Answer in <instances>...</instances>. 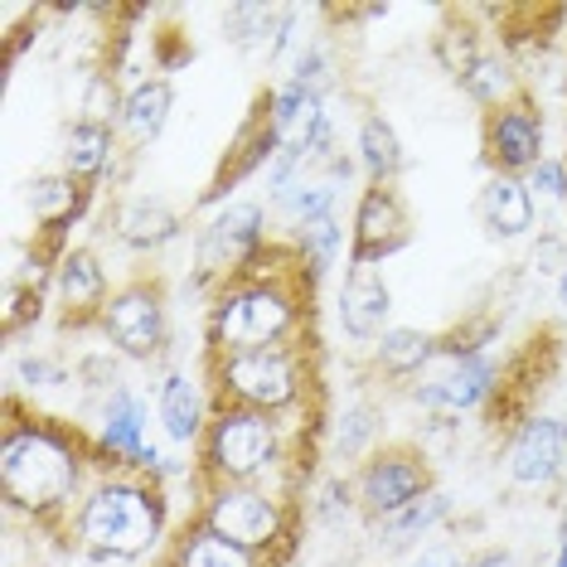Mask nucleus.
<instances>
[{
	"instance_id": "21",
	"label": "nucleus",
	"mask_w": 567,
	"mask_h": 567,
	"mask_svg": "<svg viewBox=\"0 0 567 567\" xmlns=\"http://www.w3.org/2000/svg\"><path fill=\"white\" fill-rule=\"evenodd\" d=\"M475 218H481L485 238L519 243L538 228V199L519 175H485L481 195H475Z\"/></svg>"
},
{
	"instance_id": "43",
	"label": "nucleus",
	"mask_w": 567,
	"mask_h": 567,
	"mask_svg": "<svg viewBox=\"0 0 567 567\" xmlns=\"http://www.w3.org/2000/svg\"><path fill=\"white\" fill-rule=\"evenodd\" d=\"M563 481H567V456H563Z\"/></svg>"
},
{
	"instance_id": "41",
	"label": "nucleus",
	"mask_w": 567,
	"mask_h": 567,
	"mask_svg": "<svg viewBox=\"0 0 567 567\" xmlns=\"http://www.w3.org/2000/svg\"><path fill=\"white\" fill-rule=\"evenodd\" d=\"M558 422H563V442H567V412H563V417H558Z\"/></svg>"
},
{
	"instance_id": "2",
	"label": "nucleus",
	"mask_w": 567,
	"mask_h": 567,
	"mask_svg": "<svg viewBox=\"0 0 567 567\" xmlns=\"http://www.w3.org/2000/svg\"><path fill=\"white\" fill-rule=\"evenodd\" d=\"M316 291L320 287L301 272L287 238H277L248 272L209 291V301H204V354L306 344Z\"/></svg>"
},
{
	"instance_id": "19",
	"label": "nucleus",
	"mask_w": 567,
	"mask_h": 567,
	"mask_svg": "<svg viewBox=\"0 0 567 567\" xmlns=\"http://www.w3.org/2000/svg\"><path fill=\"white\" fill-rule=\"evenodd\" d=\"M107 228L126 252L151 257V252H165L171 243L185 238V214L171 209L161 195H126L112 204Z\"/></svg>"
},
{
	"instance_id": "33",
	"label": "nucleus",
	"mask_w": 567,
	"mask_h": 567,
	"mask_svg": "<svg viewBox=\"0 0 567 567\" xmlns=\"http://www.w3.org/2000/svg\"><path fill=\"white\" fill-rule=\"evenodd\" d=\"M287 79L301 83V87H311V93H320V97H330L334 83H340V63H334V49H330L326 40H306V44L291 54V73H287Z\"/></svg>"
},
{
	"instance_id": "35",
	"label": "nucleus",
	"mask_w": 567,
	"mask_h": 567,
	"mask_svg": "<svg viewBox=\"0 0 567 567\" xmlns=\"http://www.w3.org/2000/svg\"><path fill=\"white\" fill-rule=\"evenodd\" d=\"M524 179L538 204H567V156H544Z\"/></svg>"
},
{
	"instance_id": "30",
	"label": "nucleus",
	"mask_w": 567,
	"mask_h": 567,
	"mask_svg": "<svg viewBox=\"0 0 567 567\" xmlns=\"http://www.w3.org/2000/svg\"><path fill=\"white\" fill-rule=\"evenodd\" d=\"M456 83H461V93H466L481 112H495V107H505V102L528 93V87L519 83V73H514V63L499 54V49H481L475 63L461 73Z\"/></svg>"
},
{
	"instance_id": "38",
	"label": "nucleus",
	"mask_w": 567,
	"mask_h": 567,
	"mask_svg": "<svg viewBox=\"0 0 567 567\" xmlns=\"http://www.w3.org/2000/svg\"><path fill=\"white\" fill-rule=\"evenodd\" d=\"M466 567H519V558L509 548H481L475 558H466Z\"/></svg>"
},
{
	"instance_id": "29",
	"label": "nucleus",
	"mask_w": 567,
	"mask_h": 567,
	"mask_svg": "<svg viewBox=\"0 0 567 567\" xmlns=\"http://www.w3.org/2000/svg\"><path fill=\"white\" fill-rule=\"evenodd\" d=\"M379 436H383V408L369 403V398H354V403H344L330 422V456L364 466L373 451H379Z\"/></svg>"
},
{
	"instance_id": "5",
	"label": "nucleus",
	"mask_w": 567,
	"mask_h": 567,
	"mask_svg": "<svg viewBox=\"0 0 567 567\" xmlns=\"http://www.w3.org/2000/svg\"><path fill=\"white\" fill-rule=\"evenodd\" d=\"M214 408H252L267 417H296L316 398L311 344H272V350L204 354Z\"/></svg>"
},
{
	"instance_id": "31",
	"label": "nucleus",
	"mask_w": 567,
	"mask_h": 567,
	"mask_svg": "<svg viewBox=\"0 0 567 567\" xmlns=\"http://www.w3.org/2000/svg\"><path fill=\"white\" fill-rule=\"evenodd\" d=\"M122 107H126V93H122L117 73H112V69H93L83 79V93H79V112H73V122L107 126V132H117V126H122Z\"/></svg>"
},
{
	"instance_id": "7",
	"label": "nucleus",
	"mask_w": 567,
	"mask_h": 567,
	"mask_svg": "<svg viewBox=\"0 0 567 567\" xmlns=\"http://www.w3.org/2000/svg\"><path fill=\"white\" fill-rule=\"evenodd\" d=\"M272 243H277L272 209L262 199H228L204 218V228L195 234V267H189V277L204 291H214L224 281H234L238 272H248Z\"/></svg>"
},
{
	"instance_id": "13",
	"label": "nucleus",
	"mask_w": 567,
	"mask_h": 567,
	"mask_svg": "<svg viewBox=\"0 0 567 567\" xmlns=\"http://www.w3.org/2000/svg\"><path fill=\"white\" fill-rule=\"evenodd\" d=\"M412 243V214L398 185H364L350 214V262L383 267Z\"/></svg>"
},
{
	"instance_id": "8",
	"label": "nucleus",
	"mask_w": 567,
	"mask_h": 567,
	"mask_svg": "<svg viewBox=\"0 0 567 567\" xmlns=\"http://www.w3.org/2000/svg\"><path fill=\"white\" fill-rule=\"evenodd\" d=\"M97 334L132 364H161L171 350V291L161 277H126L102 311Z\"/></svg>"
},
{
	"instance_id": "15",
	"label": "nucleus",
	"mask_w": 567,
	"mask_h": 567,
	"mask_svg": "<svg viewBox=\"0 0 567 567\" xmlns=\"http://www.w3.org/2000/svg\"><path fill=\"white\" fill-rule=\"evenodd\" d=\"M112 277L107 267H102V257L93 248H83V243H73L69 252L59 257L54 267V301H59V320L73 330H87V326H102V311H107L112 301Z\"/></svg>"
},
{
	"instance_id": "37",
	"label": "nucleus",
	"mask_w": 567,
	"mask_h": 567,
	"mask_svg": "<svg viewBox=\"0 0 567 567\" xmlns=\"http://www.w3.org/2000/svg\"><path fill=\"white\" fill-rule=\"evenodd\" d=\"M393 567H466V553L456 544H422V548H412L408 558H398Z\"/></svg>"
},
{
	"instance_id": "18",
	"label": "nucleus",
	"mask_w": 567,
	"mask_h": 567,
	"mask_svg": "<svg viewBox=\"0 0 567 567\" xmlns=\"http://www.w3.org/2000/svg\"><path fill=\"white\" fill-rule=\"evenodd\" d=\"M93 204V189H83L79 179H69L63 171H44L24 185V209L34 218V238L49 243L54 252H69V228L79 224Z\"/></svg>"
},
{
	"instance_id": "28",
	"label": "nucleus",
	"mask_w": 567,
	"mask_h": 567,
	"mask_svg": "<svg viewBox=\"0 0 567 567\" xmlns=\"http://www.w3.org/2000/svg\"><path fill=\"white\" fill-rule=\"evenodd\" d=\"M287 248L296 252V262H301V272L316 281H326L334 267H340V252L350 248V234H344L340 214L334 218H316V224H301V228H287Z\"/></svg>"
},
{
	"instance_id": "22",
	"label": "nucleus",
	"mask_w": 567,
	"mask_h": 567,
	"mask_svg": "<svg viewBox=\"0 0 567 567\" xmlns=\"http://www.w3.org/2000/svg\"><path fill=\"white\" fill-rule=\"evenodd\" d=\"M175 117V83L165 79V73H146V79H136L126 87V107H122V146L126 156L141 161L151 146L165 136V126Z\"/></svg>"
},
{
	"instance_id": "39",
	"label": "nucleus",
	"mask_w": 567,
	"mask_h": 567,
	"mask_svg": "<svg viewBox=\"0 0 567 567\" xmlns=\"http://www.w3.org/2000/svg\"><path fill=\"white\" fill-rule=\"evenodd\" d=\"M548 567H567V534L558 538V553H553V563Z\"/></svg>"
},
{
	"instance_id": "25",
	"label": "nucleus",
	"mask_w": 567,
	"mask_h": 567,
	"mask_svg": "<svg viewBox=\"0 0 567 567\" xmlns=\"http://www.w3.org/2000/svg\"><path fill=\"white\" fill-rule=\"evenodd\" d=\"M446 519H451V495L436 485V489H427V495L417 499V505H408L403 514L369 524V534H373V544H379L383 553H398V558H408V553L422 548V538H432Z\"/></svg>"
},
{
	"instance_id": "17",
	"label": "nucleus",
	"mask_w": 567,
	"mask_h": 567,
	"mask_svg": "<svg viewBox=\"0 0 567 567\" xmlns=\"http://www.w3.org/2000/svg\"><path fill=\"white\" fill-rule=\"evenodd\" d=\"M156 422L165 432V442L175 446H199L204 432L214 422V393H209V379L199 373L171 364L156 379Z\"/></svg>"
},
{
	"instance_id": "14",
	"label": "nucleus",
	"mask_w": 567,
	"mask_h": 567,
	"mask_svg": "<svg viewBox=\"0 0 567 567\" xmlns=\"http://www.w3.org/2000/svg\"><path fill=\"white\" fill-rule=\"evenodd\" d=\"M334 326H340L344 340L369 344V350L393 330V287L383 277V267H344L340 291H334Z\"/></svg>"
},
{
	"instance_id": "6",
	"label": "nucleus",
	"mask_w": 567,
	"mask_h": 567,
	"mask_svg": "<svg viewBox=\"0 0 567 567\" xmlns=\"http://www.w3.org/2000/svg\"><path fill=\"white\" fill-rule=\"evenodd\" d=\"M199 524L234 538L257 558L287 563L296 544V499L272 485H204L199 489Z\"/></svg>"
},
{
	"instance_id": "36",
	"label": "nucleus",
	"mask_w": 567,
	"mask_h": 567,
	"mask_svg": "<svg viewBox=\"0 0 567 567\" xmlns=\"http://www.w3.org/2000/svg\"><path fill=\"white\" fill-rule=\"evenodd\" d=\"M528 267H534L538 277L544 272H567V234L563 228H538V243H534V252H528Z\"/></svg>"
},
{
	"instance_id": "40",
	"label": "nucleus",
	"mask_w": 567,
	"mask_h": 567,
	"mask_svg": "<svg viewBox=\"0 0 567 567\" xmlns=\"http://www.w3.org/2000/svg\"><path fill=\"white\" fill-rule=\"evenodd\" d=\"M558 306H567V272L558 277Z\"/></svg>"
},
{
	"instance_id": "9",
	"label": "nucleus",
	"mask_w": 567,
	"mask_h": 567,
	"mask_svg": "<svg viewBox=\"0 0 567 567\" xmlns=\"http://www.w3.org/2000/svg\"><path fill=\"white\" fill-rule=\"evenodd\" d=\"M427 489H436L432 456L412 442L379 446L364 466L354 471V499H359L364 524L393 519V514H403L408 505H417Z\"/></svg>"
},
{
	"instance_id": "1",
	"label": "nucleus",
	"mask_w": 567,
	"mask_h": 567,
	"mask_svg": "<svg viewBox=\"0 0 567 567\" xmlns=\"http://www.w3.org/2000/svg\"><path fill=\"white\" fill-rule=\"evenodd\" d=\"M102 475L93 432L79 422H59L49 412H24L20 398L6 403V432H0V499L10 514H24L40 528L69 534L87 485Z\"/></svg>"
},
{
	"instance_id": "27",
	"label": "nucleus",
	"mask_w": 567,
	"mask_h": 567,
	"mask_svg": "<svg viewBox=\"0 0 567 567\" xmlns=\"http://www.w3.org/2000/svg\"><path fill=\"white\" fill-rule=\"evenodd\" d=\"M340 195L344 185L326 171H306L296 185H287L281 195L267 199V209H272L287 228H301V224H316V218H334L340 214Z\"/></svg>"
},
{
	"instance_id": "11",
	"label": "nucleus",
	"mask_w": 567,
	"mask_h": 567,
	"mask_svg": "<svg viewBox=\"0 0 567 567\" xmlns=\"http://www.w3.org/2000/svg\"><path fill=\"white\" fill-rule=\"evenodd\" d=\"M505 389V373H499L495 354H461V359H442V373L412 383L408 398L427 412V422H461L471 412H485Z\"/></svg>"
},
{
	"instance_id": "4",
	"label": "nucleus",
	"mask_w": 567,
	"mask_h": 567,
	"mask_svg": "<svg viewBox=\"0 0 567 567\" xmlns=\"http://www.w3.org/2000/svg\"><path fill=\"white\" fill-rule=\"evenodd\" d=\"M195 485H272L296 495L306 475L296 471V436L287 417L252 408H214V422L195 446ZM311 485V481H306Z\"/></svg>"
},
{
	"instance_id": "32",
	"label": "nucleus",
	"mask_w": 567,
	"mask_h": 567,
	"mask_svg": "<svg viewBox=\"0 0 567 567\" xmlns=\"http://www.w3.org/2000/svg\"><path fill=\"white\" fill-rule=\"evenodd\" d=\"M306 514L316 524H344L350 514H359L354 499V475H320L306 485Z\"/></svg>"
},
{
	"instance_id": "34",
	"label": "nucleus",
	"mask_w": 567,
	"mask_h": 567,
	"mask_svg": "<svg viewBox=\"0 0 567 567\" xmlns=\"http://www.w3.org/2000/svg\"><path fill=\"white\" fill-rule=\"evenodd\" d=\"M10 373H16V383L24 393H40V389H63L69 383V364L54 354H20L16 364H10Z\"/></svg>"
},
{
	"instance_id": "26",
	"label": "nucleus",
	"mask_w": 567,
	"mask_h": 567,
	"mask_svg": "<svg viewBox=\"0 0 567 567\" xmlns=\"http://www.w3.org/2000/svg\"><path fill=\"white\" fill-rule=\"evenodd\" d=\"M354 161L364 171L369 185H398V175L408 171V151L398 126L383 117V112H364L354 132Z\"/></svg>"
},
{
	"instance_id": "16",
	"label": "nucleus",
	"mask_w": 567,
	"mask_h": 567,
	"mask_svg": "<svg viewBox=\"0 0 567 567\" xmlns=\"http://www.w3.org/2000/svg\"><path fill=\"white\" fill-rule=\"evenodd\" d=\"M563 422L548 417V412H528L505 442V471L519 489H553L563 481Z\"/></svg>"
},
{
	"instance_id": "24",
	"label": "nucleus",
	"mask_w": 567,
	"mask_h": 567,
	"mask_svg": "<svg viewBox=\"0 0 567 567\" xmlns=\"http://www.w3.org/2000/svg\"><path fill=\"white\" fill-rule=\"evenodd\" d=\"M165 567H277L272 558H257L234 538L214 534L209 524H199L195 514H189V524L179 528L171 538V548H165Z\"/></svg>"
},
{
	"instance_id": "12",
	"label": "nucleus",
	"mask_w": 567,
	"mask_h": 567,
	"mask_svg": "<svg viewBox=\"0 0 567 567\" xmlns=\"http://www.w3.org/2000/svg\"><path fill=\"white\" fill-rule=\"evenodd\" d=\"M481 151H485L489 175H519V179L548 156V122H544V107L534 102V93L485 112Z\"/></svg>"
},
{
	"instance_id": "23",
	"label": "nucleus",
	"mask_w": 567,
	"mask_h": 567,
	"mask_svg": "<svg viewBox=\"0 0 567 567\" xmlns=\"http://www.w3.org/2000/svg\"><path fill=\"white\" fill-rule=\"evenodd\" d=\"M432 364H442V334L417 330V326H393L373 344V373L389 383H412Z\"/></svg>"
},
{
	"instance_id": "10",
	"label": "nucleus",
	"mask_w": 567,
	"mask_h": 567,
	"mask_svg": "<svg viewBox=\"0 0 567 567\" xmlns=\"http://www.w3.org/2000/svg\"><path fill=\"white\" fill-rule=\"evenodd\" d=\"M93 451L102 471H141L156 481L165 456L151 442V403L146 393H136L132 383H122L117 393H107L97 403V427H93Z\"/></svg>"
},
{
	"instance_id": "42",
	"label": "nucleus",
	"mask_w": 567,
	"mask_h": 567,
	"mask_svg": "<svg viewBox=\"0 0 567 567\" xmlns=\"http://www.w3.org/2000/svg\"><path fill=\"white\" fill-rule=\"evenodd\" d=\"M277 567H301V563H291V558H287V563H277Z\"/></svg>"
},
{
	"instance_id": "3",
	"label": "nucleus",
	"mask_w": 567,
	"mask_h": 567,
	"mask_svg": "<svg viewBox=\"0 0 567 567\" xmlns=\"http://www.w3.org/2000/svg\"><path fill=\"white\" fill-rule=\"evenodd\" d=\"M69 538L93 563H141L171 534V489L141 471H102L87 485Z\"/></svg>"
},
{
	"instance_id": "20",
	"label": "nucleus",
	"mask_w": 567,
	"mask_h": 567,
	"mask_svg": "<svg viewBox=\"0 0 567 567\" xmlns=\"http://www.w3.org/2000/svg\"><path fill=\"white\" fill-rule=\"evenodd\" d=\"M59 171L69 179H79L83 189H107L122 179V165L132 161L122 146L117 132H107V126H87V122H73L69 132H63V151H59Z\"/></svg>"
}]
</instances>
